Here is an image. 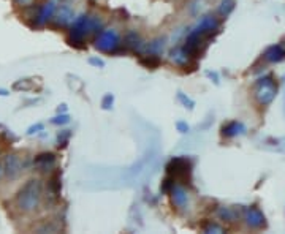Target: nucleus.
<instances>
[{
	"label": "nucleus",
	"instance_id": "f257e3e1",
	"mask_svg": "<svg viewBox=\"0 0 285 234\" xmlns=\"http://www.w3.org/2000/svg\"><path fill=\"white\" fill-rule=\"evenodd\" d=\"M16 202L22 212H34L42 202V184L40 180H28L19 190Z\"/></svg>",
	"mask_w": 285,
	"mask_h": 234
},
{
	"label": "nucleus",
	"instance_id": "f03ea898",
	"mask_svg": "<svg viewBox=\"0 0 285 234\" xmlns=\"http://www.w3.org/2000/svg\"><path fill=\"white\" fill-rule=\"evenodd\" d=\"M100 21L98 19H94L89 16H80L74 21L72 27V34H70V43L74 46H80V43H84V40L89 35L98 34L100 30Z\"/></svg>",
	"mask_w": 285,
	"mask_h": 234
},
{
	"label": "nucleus",
	"instance_id": "7ed1b4c3",
	"mask_svg": "<svg viewBox=\"0 0 285 234\" xmlns=\"http://www.w3.org/2000/svg\"><path fill=\"white\" fill-rule=\"evenodd\" d=\"M276 94H278V86H276L274 80L270 76L262 78L254 86V95L262 106H268L274 100Z\"/></svg>",
	"mask_w": 285,
	"mask_h": 234
},
{
	"label": "nucleus",
	"instance_id": "20e7f679",
	"mask_svg": "<svg viewBox=\"0 0 285 234\" xmlns=\"http://www.w3.org/2000/svg\"><path fill=\"white\" fill-rule=\"evenodd\" d=\"M119 44V35L112 28H106V30L100 32L97 35V40H95V48L102 52H116Z\"/></svg>",
	"mask_w": 285,
	"mask_h": 234
},
{
	"label": "nucleus",
	"instance_id": "39448f33",
	"mask_svg": "<svg viewBox=\"0 0 285 234\" xmlns=\"http://www.w3.org/2000/svg\"><path fill=\"white\" fill-rule=\"evenodd\" d=\"M168 174L173 180H180L182 184H188L190 180V163L186 158H174L168 163Z\"/></svg>",
	"mask_w": 285,
	"mask_h": 234
},
{
	"label": "nucleus",
	"instance_id": "423d86ee",
	"mask_svg": "<svg viewBox=\"0 0 285 234\" xmlns=\"http://www.w3.org/2000/svg\"><path fill=\"white\" fill-rule=\"evenodd\" d=\"M246 223L250 228H263L264 226V216L260 209L256 208H249L246 210Z\"/></svg>",
	"mask_w": 285,
	"mask_h": 234
},
{
	"label": "nucleus",
	"instance_id": "0eeeda50",
	"mask_svg": "<svg viewBox=\"0 0 285 234\" xmlns=\"http://www.w3.org/2000/svg\"><path fill=\"white\" fill-rule=\"evenodd\" d=\"M54 12H56V0H50V2H46V4L40 8V12H38L36 24H44V22H48V21H50V19L54 16Z\"/></svg>",
	"mask_w": 285,
	"mask_h": 234
},
{
	"label": "nucleus",
	"instance_id": "6e6552de",
	"mask_svg": "<svg viewBox=\"0 0 285 234\" xmlns=\"http://www.w3.org/2000/svg\"><path fill=\"white\" fill-rule=\"evenodd\" d=\"M6 172L10 178H18L19 174L22 172V162L18 155H12L6 160Z\"/></svg>",
	"mask_w": 285,
	"mask_h": 234
},
{
	"label": "nucleus",
	"instance_id": "1a4fd4ad",
	"mask_svg": "<svg viewBox=\"0 0 285 234\" xmlns=\"http://www.w3.org/2000/svg\"><path fill=\"white\" fill-rule=\"evenodd\" d=\"M264 58L270 62H280L285 58V48L280 46V44H276V46H271L266 50L264 52Z\"/></svg>",
	"mask_w": 285,
	"mask_h": 234
},
{
	"label": "nucleus",
	"instance_id": "9d476101",
	"mask_svg": "<svg viewBox=\"0 0 285 234\" xmlns=\"http://www.w3.org/2000/svg\"><path fill=\"white\" fill-rule=\"evenodd\" d=\"M73 16H74V13H73L72 6L65 4V5H60L59 14H57L56 21H57V24H60V26H68L73 21Z\"/></svg>",
	"mask_w": 285,
	"mask_h": 234
},
{
	"label": "nucleus",
	"instance_id": "9b49d317",
	"mask_svg": "<svg viewBox=\"0 0 285 234\" xmlns=\"http://www.w3.org/2000/svg\"><path fill=\"white\" fill-rule=\"evenodd\" d=\"M54 163H56V158L52 154H42L35 158V164L40 171H48L54 166Z\"/></svg>",
	"mask_w": 285,
	"mask_h": 234
},
{
	"label": "nucleus",
	"instance_id": "f8f14e48",
	"mask_svg": "<svg viewBox=\"0 0 285 234\" xmlns=\"http://www.w3.org/2000/svg\"><path fill=\"white\" fill-rule=\"evenodd\" d=\"M171 200H173L174 206L184 208L187 204V193L180 187H173V190H171Z\"/></svg>",
	"mask_w": 285,
	"mask_h": 234
},
{
	"label": "nucleus",
	"instance_id": "ddd939ff",
	"mask_svg": "<svg viewBox=\"0 0 285 234\" xmlns=\"http://www.w3.org/2000/svg\"><path fill=\"white\" fill-rule=\"evenodd\" d=\"M198 28H202V30L208 32V34H212L218 28V21L214 16H204L202 19V22L198 24Z\"/></svg>",
	"mask_w": 285,
	"mask_h": 234
},
{
	"label": "nucleus",
	"instance_id": "4468645a",
	"mask_svg": "<svg viewBox=\"0 0 285 234\" xmlns=\"http://www.w3.org/2000/svg\"><path fill=\"white\" fill-rule=\"evenodd\" d=\"M126 44L130 48V50H133V51H140L142 46H144V43H142V40H141V36L138 35V34H130L128 36H127V40H126Z\"/></svg>",
	"mask_w": 285,
	"mask_h": 234
},
{
	"label": "nucleus",
	"instance_id": "2eb2a0df",
	"mask_svg": "<svg viewBox=\"0 0 285 234\" xmlns=\"http://www.w3.org/2000/svg\"><path fill=\"white\" fill-rule=\"evenodd\" d=\"M244 132V125L240 124V122H232L224 126V134L226 136H234L238 133H242Z\"/></svg>",
	"mask_w": 285,
	"mask_h": 234
},
{
	"label": "nucleus",
	"instance_id": "dca6fc26",
	"mask_svg": "<svg viewBox=\"0 0 285 234\" xmlns=\"http://www.w3.org/2000/svg\"><path fill=\"white\" fill-rule=\"evenodd\" d=\"M140 62L144 65L146 68H157L158 64H160V58L157 57V54H149L146 57L140 58Z\"/></svg>",
	"mask_w": 285,
	"mask_h": 234
},
{
	"label": "nucleus",
	"instance_id": "f3484780",
	"mask_svg": "<svg viewBox=\"0 0 285 234\" xmlns=\"http://www.w3.org/2000/svg\"><path fill=\"white\" fill-rule=\"evenodd\" d=\"M234 8V0H222V6H220V14L228 16L232 13V10Z\"/></svg>",
	"mask_w": 285,
	"mask_h": 234
},
{
	"label": "nucleus",
	"instance_id": "a211bd4d",
	"mask_svg": "<svg viewBox=\"0 0 285 234\" xmlns=\"http://www.w3.org/2000/svg\"><path fill=\"white\" fill-rule=\"evenodd\" d=\"M148 50L150 51V54H157L160 50H164V40H156V42H152L150 46L148 48Z\"/></svg>",
	"mask_w": 285,
	"mask_h": 234
},
{
	"label": "nucleus",
	"instance_id": "6ab92c4d",
	"mask_svg": "<svg viewBox=\"0 0 285 234\" xmlns=\"http://www.w3.org/2000/svg\"><path fill=\"white\" fill-rule=\"evenodd\" d=\"M220 216L225 218V220H234V212L230 209V208H224L222 210H220Z\"/></svg>",
	"mask_w": 285,
	"mask_h": 234
},
{
	"label": "nucleus",
	"instance_id": "aec40b11",
	"mask_svg": "<svg viewBox=\"0 0 285 234\" xmlns=\"http://www.w3.org/2000/svg\"><path fill=\"white\" fill-rule=\"evenodd\" d=\"M51 188L54 193H59L60 190V185H59V174H54L52 179H51Z\"/></svg>",
	"mask_w": 285,
	"mask_h": 234
},
{
	"label": "nucleus",
	"instance_id": "412c9836",
	"mask_svg": "<svg viewBox=\"0 0 285 234\" xmlns=\"http://www.w3.org/2000/svg\"><path fill=\"white\" fill-rule=\"evenodd\" d=\"M204 231H206V232H212V231H216V232H224V230H222L220 226L214 225V223H211V225H209L208 228H204Z\"/></svg>",
	"mask_w": 285,
	"mask_h": 234
},
{
	"label": "nucleus",
	"instance_id": "4be33fe9",
	"mask_svg": "<svg viewBox=\"0 0 285 234\" xmlns=\"http://www.w3.org/2000/svg\"><path fill=\"white\" fill-rule=\"evenodd\" d=\"M19 4H27V2H30V0H18Z\"/></svg>",
	"mask_w": 285,
	"mask_h": 234
}]
</instances>
